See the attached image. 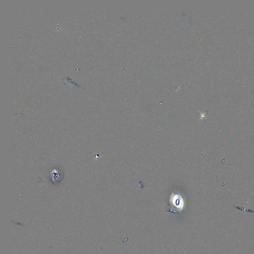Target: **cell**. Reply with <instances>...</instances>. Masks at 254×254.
Segmentation results:
<instances>
[{
  "label": "cell",
  "mask_w": 254,
  "mask_h": 254,
  "mask_svg": "<svg viewBox=\"0 0 254 254\" xmlns=\"http://www.w3.org/2000/svg\"><path fill=\"white\" fill-rule=\"evenodd\" d=\"M170 202L172 207L175 208L177 211H181L184 207V200L179 194H172Z\"/></svg>",
  "instance_id": "cell-1"
}]
</instances>
